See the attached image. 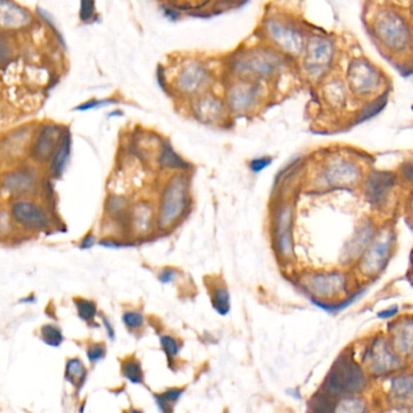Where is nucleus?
Instances as JSON below:
<instances>
[{
	"mask_svg": "<svg viewBox=\"0 0 413 413\" xmlns=\"http://www.w3.org/2000/svg\"><path fill=\"white\" fill-rule=\"evenodd\" d=\"M160 346L163 352L165 353L166 359L170 366H172L174 359L179 357L181 346L172 336L164 335L160 337Z\"/></svg>",
	"mask_w": 413,
	"mask_h": 413,
	"instance_id": "obj_34",
	"label": "nucleus"
},
{
	"mask_svg": "<svg viewBox=\"0 0 413 413\" xmlns=\"http://www.w3.org/2000/svg\"><path fill=\"white\" fill-rule=\"evenodd\" d=\"M122 323L129 330H139V329L144 327V317L142 313L136 312V310L125 312L122 315Z\"/></svg>",
	"mask_w": 413,
	"mask_h": 413,
	"instance_id": "obj_35",
	"label": "nucleus"
},
{
	"mask_svg": "<svg viewBox=\"0 0 413 413\" xmlns=\"http://www.w3.org/2000/svg\"><path fill=\"white\" fill-rule=\"evenodd\" d=\"M401 172L404 174L405 179L413 183V161L405 164L401 168Z\"/></svg>",
	"mask_w": 413,
	"mask_h": 413,
	"instance_id": "obj_45",
	"label": "nucleus"
},
{
	"mask_svg": "<svg viewBox=\"0 0 413 413\" xmlns=\"http://www.w3.org/2000/svg\"><path fill=\"white\" fill-rule=\"evenodd\" d=\"M396 310H396V307L394 310H384V312H382V313L379 315V317H382V318H390V317L395 315Z\"/></svg>",
	"mask_w": 413,
	"mask_h": 413,
	"instance_id": "obj_49",
	"label": "nucleus"
},
{
	"mask_svg": "<svg viewBox=\"0 0 413 413\" xmlns=\"http://www.w3.org/2000/svg\"><path fill=\"white\" fill-rule=\"evenodd\" d=\"M159 164L164 169H189V164L174 150L169 143H164L159 155Z\"/></svg>",
	"mask_w": 413,
	"mask_h": 413,
	"instance_id": "obj_27",
	"label": "nucleus"
},
{
	"mask_svg": "<svg viewBox=\"0 0 413 413\" xmlns=\"http://www.w3.org/2000/svg\"><path fill=\"white\" fill-rule=\"evenodd\" d=\"M184 388H169L167 391L164 393L159 394L163 400H165L166 402H169L170 405H174L182 398L184 394Z\"/></svg>",
	"mask_w": 413,
	"mask_h": 413,
	"instance_id": "obj_39",
	"label": "nucleus"
},
{
	"mask_svg": "<svg viewBox=\"0 0 413 413\" xmlns=\"http://www.w3.org/2000/svg\"><path fill=\"white\" fill-rule=\"evenodd\" d=\"M213 310L220 315H227L231 310V296L224 287H216L211 291Z\"/></svg>",
	"mask_w": 413,
	"mask_h": 413,
	"instance_id": "obj_30",
	"label": "nucleus"
},
{
	"mask_svg": "<svg viewBox=\"0 0 413 413\" xmlns=\"http://www.w3.org/2000/svg\"><path fill=\"white\" fill-rule=\"evenodd\" d=\"M392 249V237L390 235L381 237L374 242L370 250L366 253L361 263V270L366 275H374L382 270L383 265L389 258Z\"/></svg>",
	"mask_w": 413,
	"mask_h": 413,
	"instance_id": "obj_19",
	"label": "nucleus"
},
{
	"mask_svg": "<svg viewBox=\"0 0 413 413\" xmlns=\"http://www.w3.org/2000/svg\"><path fill=\"white\" fill-rule=\"evenodd\" d=\"M265 32L275 46L285 53L298 56L305 50L300 30L283 18H268L265 21Z\"/></svg>",
	"mask_w": 413,
	"mask_h": 413,
	"instance_id": "obj_7",
	"label": "nucleus"
},
{
	"mask_svg": "<svg viewBox=\"0 0 413 413\" xmlns=\"http://www.w3.org/2000/svg\"><path fill=\"white\" fill-rule=\"evenodd\" d=\"M176 10H199L209 4L210 0H169Z\"/></svg>",
	"mask_w": 413,
	"mask_h": 413,
	"instance_id": "obj_36",
	"label": "nucleus"
},
{
	"mask_svg": "<svg viewBox=\"0 0 413 413\" xmlns=\"http://www.w3.org/2000/svg\"><path fill=\"white\" fill-rule=\"evenodd\" d=\"M395 176L390 172H374L366 181V197L374 206H382L387 202L388 196L395 185Z\"/></svg>",
	"mask_w": 413,
	"mask_h": 413,
	"instance_id": "obj_16",
	"label": "nucleus"
},
{
	"mask_svg": "<svg viewBox=\"0 0 413 413\" xmlns=\"http://www.w3.org/2000/svg\"><path fill=\"white\" fill-rule=\"evenodd\" d=\"M292 211L290 206L280 208L275 216V244L280 255L284 258L292 256L293 247H292L291 226Z\"/></svg>",
	"mask_w": 413,
	"mask_h": 413,
	"instance_id": "obj_18",
	"label": "nucleus"
},
{
	"mask_svg": "<svg viewBox=\"0 0 413 413\" xmlns=\"http://www.w3.org/2000/svg\"><path fill=\"white\" fill-rule=\"evenodd\" d=\"M193 114L204 124H217L224 117V105L212 95H201L193 103Z\"/></svg>",
	"mask_w": 413,
	"mask_h": 413,
	"instance_id": "obj_20",
	"label": "nucleus"
},
{
	"mask_svg": "<svg viewBox=\"0 0 413 413\" xmlns=\"http://www.w3.org/2000/svg\"><path fill=\"white\" fill-rule=\"evenodd\" d=\"M106 354H107V349L103 343L90 344L87 349V360L90 362V364H96L103 360Z\"/></svg>",
	"mask_w": 413,
	"mask_h": 413,
	"instance_id": "obj_37",
	"label": "nucleus"
},
{
	"mask_svg": "<svg viewBox=\"0 0 413 413\" xmlns=\"http://www.w3.org/2000/svg\"><path fill=\"white\" fill-rule=\"evenodd\" d=\"M176 271L172 270V268H165V270H163L160 272V275H159V280H160L163 284H167V283H171L172 280L176 278Z\"/></svg>",
	"mask_w": 413,
	"mask_h": 413,
	"instance_id": "obj_44",
	"label": "nucleus"
},
{
	"mask_svg": "<svg viewBox=\"0 0 413 413\" xmlns=\"http://www.w3.org/2000/svg\"><path fill=\"white\" fill-rule=\"evenodd\" d=\"M164 15H165L166 18H170V20H177L179 18V13L177 10L174 9V8H164Z\"/></svg>",
	"mask_w": 413,
	"mask_h": 413,
	"instance_id": "obj_48",
	"label": "nucleus"
},
{
	"mask_svg": "<svg viewBox=\"0 0 413 413\" xmlns=\"http://www.w3.org/2000/svg\"><path fill=\"white\" fill-rule=\"evenodd\" d=\"M0 18L5 29H18L28 26L32 21L30 11L13 3L11 0L0 1Z\"/></svg>",
	"mask_w": 413,
	"mask_h": 413,
	"instance_id": "obj_22",
	"label": "nucleus"
},
{
	"mask_svg": "<svg viewBox=\"0 0 413 413\" xmlns=\"http://www.w3.org/2000/svg\"><path fill=\"white\" fill-rule=\"evenodd\" d=\"M120 372L122 377L127 379L130 383L139 386L144 383V369L139 359H136L135 357L127 358L122 360Z\"/></svg>",
	"mask_w": 413,
	"mask_h": 413,
	"instance_id": "obj_28",
	"label": "nucleus"
},
{
	"mask_svg": "<svg viewBox=\"0 0 413 413\" xmlns=\"http://www.w3.org/2000/svg\"><path fill=\"white\" fill-rule=\"evenodd\" d=\"M335 55L333 43L325 37H313L305 48V72L312 78H318L330 67Z\"/></svg>",
	"mask_w": 413,
	"mask_h": 413,
	"instance_id": "obj_8",
	"label": "nucleus"
},
{
	"mask_svg": "<svg viewBox=\"0 0 413 413\" xmlns=\"http://www.w3.org/2000/svg\"><path fill=\"white\" fill-rule=\"evenodd\" d=\"M31 133L28 129H21L15 131L13 133L9 134V137L5 138L3 142V155L8 152L9 156L21 155L22 151L28 144Z\"/></svg>",
	"mask_w": 413,
	"mask_h": 413,
	"instance_id": "obj_26",
	"label": "nucleus"
},
{
	"mask_svg": "<svg viewBox=\"0 0 413 413\" xmlns=\"http://www.w3.org/2000/svg\"><path fill=\"white\" fill-rule=\"evenodd\" d=\"M153 399L155 401V405L160 413H174V405H170L169 402L163 400L159 394H154Z\"/></svg>",
	"mask_w": 413,
	"mask_h": 413,
	"instance_id": "obj_43",
	"label": "nucleus"
},
{
	"mask_svg": "<svg viewBox=\"0 0 413 413\" xmlns=\"http://www.w3.org/2000/svg\"><path fill=\"white\" fill-rule=\"evenodd\" d=\"M37 186V177L28 169L8 172L3 177V190L16 197L34 194Z\"/></svg>",
	"mask_w": 413,
	"mask_h": 413,
	"instance_id": "obj_17",
	"label": "nucleus"
},
{
	"mask_svg": "<svg viewBox=\"0 0 413 413\" xmlns=\"http://www.w3.org/2000/svg\"><path fill=\"white\" fill-rule=\"evenodd\" d=\"M40 339L46 346L53 347V348L61 347V344L63 343V340H65L61 329L57 325H53V324H45L42 327V329H40Z\"/></svg>",
	"mask_w": 413,
	"mask_h": 413,
	"instance_id": "obj_32",
	"label": "nucleus"
},
{
	"mask_svg": "<svg viewBox=\"0 0 413 413\" xmlns=\"http://www.w3.org/2000/svg\"><path fill=\"white\" fill-rule=\"evenodd\" d=\"M372 230L371 226H364L357 231V235L352 238V243L348 244L347 248V256L349 258H357V254H360L362 249L365 248V244L370 241Z\"/></svg>",
	"mask_w": 413,
	"mask_h": 413,
	"instance_id": "obj_31",
	"label": "nucleus"
},
{
	"mask_svg": "<svg viewBox=\"0 0 413 413\" xmlns=\"http://www.w3.org/2000/svg\"><path fill=\"white\" fill-rule=\"evenodd\" d=\"M273 162L272 157H257V159H251L250 162V169L255 173H260L268 167L270 164Z\"/></svg>",
	"mask_w": 413,
	"mask_h": 413,
	"instance_id": "obj_41",
	"label": "nucleus"
},
{
	"mask_svg": "<svg viewBox=\"0 0 413 413\" xmlns=\"http://www.w3.org/2000/svg\"><path fill=\"white\" fill-rule=\"evenodd\" d=\"M348 80L352 90L357 95H369L381 85V75L377 69L364 60H352L349 67Z\"/></svg>",
	"mask_w": 413,
	"mask_h": 413,
	"instance_id": "obj_10",
	"label": "nucleus"
},
{
	"mask_svg": "<svg viewBox=\"0 0 413 413\" xmlns=\"http://www.w3.org/2000/svg\"><path fill=\"white\" fill-rule=\"evenodd\" d=\"M345 278L339 273L314 275L305 280V288L309 293L319 299H331L343 291Z\"/></svg>",
	"mask_w": 413,
	"mask_h": 413,
	"instance_id": "obj_15",
	"label": "nucleus"
},
{
	"mask_svg": "<svg viewBox=\"0 0 413 413\" xmlns=\"http://www.w3.org/2000/svg\"><path fill=\"white\" fill-rule=\"evenodd\" d=\"M189 204V185L186 177L174 176L163 190L158 216V226L170 228L182 218Z\"/></svg>",
	"mask_w": 413,
	"mask_h": 413,
	"instance_id": "obj_3",
	"label": "nucleus"
},
{
	"mask_svg": "<svg viewBox=\"0 0 413 413\" xmlns=\"http://www.w3.org/2000/svg\"><path fill=\"white\" fill-rule=\"evenodd\" d=\"M65 379L80 392L87 379V370L84 362L78 358H72L65 362Z\"/></svg>",
	"mask_w": 413,
	"mask_h": 413,
	"instance_id": "obj_24",
	"label": "nucleus"
},
{
	"mask_svg": "<svg viewBox=\"0 0 413 413\" xmlns=\"http://www.w3.org/2000/svg\"><path fill=\"white\" fill-rule=\"evenodd\" d=\"M11 216L22 228L31 231H43L50 225L46 211L42 206L28 201H18L11 206Z\"/></svg>",
	"mask_w": 413,
	"mask_h": 413,
	"instance_id": "obj_11",
	"label": "nucleus"
},
{
	"mask_svg": "<svg viewBox=\"0 0 413 413\" xmlns=\"http://www.w3.org/2000/svg\"><path fill=\"white\" fill-rule=\"evenodd\" d=\"M115 103V100H110V99H106V100H89L87 103L80 104L79 107L75 108V110L79 112H87V110H91V109L102 108L105 105Z\"/></svg>",
	"mask_w": 413,
	"mask_h": 413,
	"instance_id": "obj_40",
	"label": "nucleus"
},
{
	"mask_svg": "<svg viewBox=\"0 0 413 413\" xmlns=\"http://www.w3.org/2000/svg\"><path fill=\"white\" fill-rule=\"evenodd\" d=\"M80 20L89 22L95 15V0H82L80 3Z\"/></svg>",
	"mask_w": 413,
	"mask_h": 413,
	"instance_id": "obj_38",
	"label": "nucleus"
},
{
	"mask_svg": "<svg viewBox=\"0 0 413 413\" xmlns=\"http://www.w3.org/2000/svg\"><path fill=\"white\" fill-rule=\"evenodd\" d=\"M131 226L135 232L144 235L152 228L153 209L147 203L141 202L135 206L130 214Z\"/></svg>",
	"mask_w": 413,
	"mask_h": 413,
	"instance_id": "obj_25",
	"label": "nucleus"
},
{
	"mask_svg": "<svg viewBox=\"0 0 413 413\" xmlns=\"http://www.w3.org/2000/svg\"><path fill=\"white\" fill-rule=\"evenodd\" d=\"M38 13H39L40 18H43V20H45V21H46V23H48L49 27H51V29H53V32H55V34H56L57 37H58V39H60V41H61L62 45L65 46V40H63V38H62V35L60 34V32L57 30L56 25H55V21H53V18H51V15H50V13H46V11H45V10L43 9H38Z\"/></svg>",
	"mask_w": 413,
	"mask_h": 413,
	"instance_id": "obj_42",
	"label": "nucleus"
},
{
	"mask_svg": "<svg viewBox=\"0 0 413 413\" xmlns=\"http://www.w3.org/2000/svg\"><path fill=\"white\" fill-rule=\"evenodd\" d=\"M75 302L79 318L87 323H91L95 320L97 315V306L95 305V302L85 300V299H78Z\"/></svg>",
	"mask_w": 413,
	"mask_h": 413,
	"instance_id": "obj_33",
	"label": "nucleus"
},
{
	"mask_svg": "<svg viewBox=\"0 0 413 413\" xmlns=\"http://www.w3.org/2000/svg\"><path fill=\"white\" fill-rule=\"evenodd\" d=\"M106 211L110 218H113L117 221L127 219V216H129L127 199L120 197V196H115V195L109 196L106 199Z\"/></svg>",
	"mask_w": 413,
	"mask_h": 413,
	"instance_id": "obj_29",
	"label": "nucleus"
},
{
	"mask_svg": "<svg viewBox=\"0 0 413 413\" xmlns=\"http://www.w3.org/2000/svg\"><path fill=\"white\" fill-rule=\"evenodd\" d=\"M95 237L92 236V235H87V236L84 237L82 243H80V247H82L83 249H89V248H91L92 246H95Z\"/></svg>",
	"mask_w": 413,
	"mask_h": 413,
	"instance_id": "obj_46",
	"label": "nucleus"
},
{
	"mask_svg": "<svg viewBox=\"0 0 413 413\" xmlns=\"http://www.w3.org/2000/svg\"><path fill=\"white\" fill-rule=\"evenodd\" d=\"M280 65L281 60L274 52L265 48H253L235 57L231 68L241 78L256 80L269 78L277 73Z\"/></svg>",
	"mask_w": 413,
	"mask_h": 413,
	"instance_id": "obj_4",
	"label": "nucleus"
},
{
	"mask_svg": "<svg viewBox=\"0 0 413 413\" xmlns=\"http://www.w3.org/2000/svg\"><path fill=\"white\" fill-rule=\"evenodd\" d=\"M383 381L387 383L384 402L389 409L400 413H413V372L407 369Z\"/></svg>",
	"mask_w": 413,
	"mask_h": 413,
	"instance_id": "obj_5",
	"label": "nucleus"
},
{
	"mask_svg": "<svg viewBox=\"0 0 413 413\" xmlns=\"http://www.w3.org/2000/svg\"><path fill=\"white\" fill-rule=\"evenodd\" d=\"M125 413H144V412H142V411H141V409H134V407H132V409H127V412H125Z\"/></svg>",
	"mask_w": 413,
	"mask_h": 413,
	"instance_id": "obj_50",
	"label": "nucleus"
},
{
	"mask_svg": "<svg viewBox=\"0 0 413 413\" xmlns=\"http://www.w3.org/2000/svg\"><path fill=\"white\" fill-rule=\"evenodd\" d=\"M324 177L330 186H347L355 184L360 179V169L349 162H333L327 167Z\"/></svg>",
	"mask_w": 413,
	"mask_h": 413,
	"instance_id": "obj_21",
	"label": "nucleus"
},
{
	"mask_svg": "<svg viewBox=\"0 0 413 413\" xmlns=\"http://www.w3.org/2000/svg\"><path fill=\"white\" fill-rule=\"evenodd\" d=\"M360 364L371 379H386L409 369V364L396 353L387 336L372 337L362 349Z\"/></svg>",
	"mask_w": 413,
	"mask_h": 413,
	"instance_id": "obj_2",
	"label": "nucleus"
},
{
	"mask_svg": "<svg viewBox=\"0 0 413 413\" xmlns=\"http://www.w3.org/2000/svg\"><path fill=\"white\" fill-rule=\"evenodd\" d=\"M102 320H103V324H105L106 332H107L109 340L113 341L114 339H115V332H114L113 325L110 324L108 319L103 318Z\"/></svg>",
	"mask_w": 413,
	"mask_h": 413,
	"instance_id": "obj_47",
	"label": "nucleus"
},
{
	"mask_svg": "<svg viewBox=\"0 0 413 413\" xmlns=\"http://www.w3.org/2000/svg\"><path fill=\"white\" fill-rule=\"evenodd\" d=\"M388 339L393 348L407 364L413 362V318H404L390 325Z\"/></svg>",
	"mask_w": 413,
	"mask_h": 413,
	"instance_id": "obj_12",
	"label": "nucleus"
},
{
	"mask_svg": "<svg viewBox=\"0 0 413 413\" xmlns=\"http://www.w3.org/2000/svg\"><path fill=\"white\" fill-rule=\"evenodd\" d=\"M70 131H65L62 136L60 145L57 148L56 152L51 159V174L55 178L61 177L67 167V162L70 159Z\"/></svg>",
	"mask_w": 413,
	"mask_h": 413,
	"instance_id": "obj_23",
	"label": "nucleus"
},
{
	"mask_svg": "<svg viewBox=\"0 0 413 413\" xmlns=\"http://www.w3.org/2000/svg\"><path fill=\"white\" fill-rule=\"evenodd\" d=\"M376 35L386 48L399 51L409 43V29L406 22L394 13H383L374 25Z\"/></svg>",
	"mask_w": 413,
	"mask_h": 413,
	"instance_id": "obj_6",
	"label": "nucleus"
},
{
	"mask_svg": "<svg viewBox=\"0 0 413 413\" xmlns=\"http://www.w3.org/2000/svg\"><path fill=\"white\" fill-rule=\"evenodd\" d=\"M370 379L352 353L344 352L331 366L319 391L331 396L357 395L365 392Z\"/></svg>",
	"mask_w": 413,
	"mask_h": 413,
	"instance_id": "obj_1",
	"label": "nucleus"
},
{
	"mask_svg": "<svg viewBox=\"0 0 413 413\" xmlns=\"http://www.w3.org/2000/svg\"><path fill=\"white\" fill-rule=\"evenodd\" d=\"M62 136L63 132L58 126L45 125L42 127L32 147L33 159L40 164H45L49 159H53L61 142Z\"/></svg>",
	"mask_w": 413,
	"mask_h": 413,
	"instance_id": "obj_13",
	"label": "nucleus"
},
{
	"mask_svg": "<svg viewBox=\"0 0 413 413\" xmlns=\"http://www.w3.org/2000/svg\"><path fill=\"white\" fill-rule=\"evenodd\" d=\"M210 84L211 75L209 70L201 63L193 62L181 70L174 81V86L183 95L199 96L210 86Z\"/></svg>",
	"mask_w": 413,
	"mask_h": 413,
	"instance_id": "obj_9",
	"label": "nucleus"
},
{
	"mask_svg": "<svg viewBox=\"0 0 413 413\" xmlns=\"http://www.w3.org/2000/svg\"><path fill=\"white\" fill-rule=\"evenodd\" d=\"M260 86L250 81L236 82L227 92V103L231 112L243 114L253 108L260 96Z\"/></svg>",
	"mask_w": 413,
	"mask_h": 413,
	"instance_id": "obj_14",
	"label": "nucleus"
}]
</instances>
